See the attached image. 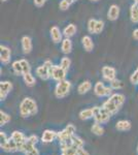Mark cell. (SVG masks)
I'll list each match as a JSON object with an SVG mask.
<instances>
[{"label": "cell", "mask_w": 138, "mask_h": 155, "mask_svg": "<svg viewBox=\"0 0 138 155\" xmlns=\"http://www.w3.org/2000/svg\"><path fill=\"white\" fill-rule=\"evenodd\" d=\"M50 34H51V38L55 44H59L63 41L62 36H63V32L60 30V28L58 26H53L50 29Z\"/></svg>", "instance_id": "cell-13"}, {"label": "cell", "mask_w": 138, "mask_h": 155, "mask_svg": "<svg viewBox=\"0 0 138 155\" xmlns=\"http://www.w3.org/2000/svg\"><path fill=\"white\" fill-rule=\"evenodd\" d=\"M130 82L134 85H138V66H137L136 71L133 72L131 74V77H130Z\"/></svg>", "instance_id": "cell-37"}, {"label": "cell", "mask_w": 138, "mask_h": 155, "mask_svg": "<svg viewBox=\"0 0 138 155\" xmlns=\"http://www.w3.org/2000/svg\"><path fill=\"white\" fill-rule=\"evenodd\" d=\"M134 3L138 6V0H134Z\"/></svg>", "instance_id": "cell-44"}, {"label": "cell", "mask_w": 138, "mask_h": 155, "mask_svg": "<svg viewBox=\"0 0 138 155\" xmlns=\"http://www.w3.org/2000/svg\"><path fill=\"white\" fill-rule=\"evenodd\" d=\"M27 140H28L29 143H31L32 145H36V143L38 142V137H37L36 136H34V134L33 136H30Z\"/></svg>", "instance_id": "cell-40"}, {"label": "cell", "mask_w": 138, "mask_h": 155, "mask_svg": "<svg viewBox=\"0 0 138 155\" xmlns=\"http://www.w3.org/2000/svg\"><path fill=\"white\" fill-rule=\"evenodd\" d=\"M94 117V111H93V107L91 109H86V110H82V111L79 113V118L82 120H88V119H91Z\"/></svg>", "instance_id": "cell-26"}, {"label": "cell", "mask_w": 138, "mask_h": 155, "mask_svg": "<svg viewBox=\"0 0 138 155\" xmlns=\"http://www.w3.org/2000/svg\"><path fill=\"white\" fill-rule=\"evenodd\" d=\"M33 1H34L35 6L41 7V6H43V4L47 2V0H33Z\"/></svg>", "instance_id": "cell-41"}, {"label": "cell", "mask_w": 138, "mask_h": 155, "mask_svg": "<svg viewBox=\"0 0 138 155\" xmlns=\"http://www.w3.org/2000/svg\"><path fill=\"white\" fill-rule=\"evenodd\" d=\"M82 45L87 52H91L93 51V49H94V42H93V39L91 38V36H89V35H85L82 37Z\"/></svg>", "instance_id": "cell-21"}, {"label": "cell", "mask_w": 138, "mask_h": 155, "mask_svg": "<svg viewBox=\"0 0 138 155\" xmlns=\"http://www.w3.org/2000/svg\"><path fill=\"white\" fill-rule=\"evenodd\" d=\"M96 24L97 20L95 19H90L88 21V31L92 34H95V30H96Z\"/></svg>", "instance_id": "cell-32"}, {"label": "cell", "mask_w": 138, "mask_h": 155, "mask_svg": "<svg viewBox=\"0 0 138 155\" xmlns=\"http://www.w3.org/2000/svg\"><path fill=\"white\" fill-rule=\"evenodd\" d=\"M1 1H3V2H4V1H6V0H1Z\"/></svg>", "instance_id": "cell-48"}, {"label": "cell", "mask_w": 138, "mask_h": 155, "mask_svg": "<svg viewBox=\"0 0 138 155\" xmlns=\"http://www.w3.org/2000/svg\"><path fill=\"white\" fill-rule=\"evenodd\" d=\"M90 1H93V2H97V1H99V0H90Z\"/></svg>", "instance_id": "cell-45"}, {"label": "cell", "mask_w": 138, "mask_h": 155, "mask_svg": "<svg viewBox=\"0 0 138 155\" xmlns=\"http://www.w3.org/2000/svg\"><path fill=\"white\" fill-rule=\"evenodd\" d=\"M133 38L135 39V41H138V28L137 29H135L134 31H133Z\"/></svg>", "instance_id": "cell-43"}, {"label": "cell", "mask_w": 138, "mask_h": 155, "mask_svg": "<svg viewBox=\"0 0 138 155\" xmlns=\"http://www.w3.org/2000/svg\"><path fill=\"white\" fill-rule=\"evenodd\" d=\"M70 5H71V3L68 1V0H62L61 2H60L59 4V7L61 11H66V9H68Z\"/></svg>", "instance_id": "cell-36"}, {"label": "cell", "mask_w": 138, "mask_h": 155, "mask_svg": "<svg viewBox=\"0 0 138 155\" xmlns=\"http://www.w3.org/2000/svg\"><path fill=\"white\" fill-rule=\"evenodd\" d=\"M25 155H39V152H38V150L35 148V147H33V148L28 150V151L25 153Z\"/></svg>", "instance_id": "cell-39"}, {"label": "cell", "mask_w": 138, "mask_h": 155, "mask_svg": "<svg viewBox=\"0 0 138 155\" xmlns=\"http://www.w3.org/2000/svg\"><path fill=\"white\" fill-rule=\"evenodd\" d=\"M77 147L73 144L63 145L61 146V155H76L77 153Z\"/></svg>", "instance_id": "cell-18"}, {"label": "cell", "mask_w": 138, "mask_h": 155, "mask_svg": "<svg viewBox=\"0 0 138 155\" xmlns=\"http://www.w3.org/2000/svg\"><path fill=\"white\" fill-rule=\"evenodd\" d=\"M20 62H21V65H22V68H23L24 74H27V72L31 71V66H30V63L27 61L26 59H21V60H20Z\"/></svg>", "instance_id": "cell-33"}, {"label": "cell", "mask_w": 138, "mask_h": 155, "mask_svg": "<svg viewBox=\"0 0 138 155\" xmlns=\"http://www.w3.org/2000/svg\"><path fill=\"white\" fill-rule=\"evenodd\" d=\"M93 111H94V120L95 122L100 124L107 123L110 119L111 114L109 112H107L103 107H93Z\"/></svg>", "instance_id": "cell-5"}, {"label": "cell", "mask_w": 138, "mask_h": 155, "mask_svg": "<svg viewBox=\"0 0 138 155\" xmlns=\"http://www.w3.org/2000/svg\"><path fill=\"white\" fill-rule=\"evenodd\" d=\"M124 102H125L124 94L114 93L108 97L107 101H104V104H102V107H103L107 112H109L111 115H114L121 110V107H123Z\"/></svg>", "instance_id": "cell-1"}, {"label": "cell", "mask_w": 138, "mask_h": 155, "mask_svg": "<svg viewBox=\"0 0 138 155\" xmlns=\"http://www.w3.org/2000/svg\"><path fill=\"white\" fill-rule=\"evenodd\" d=\"M104 28V22L102 20H97V24H96V30H95V34H99L103 31Z\"/></svg>", "instance_id": "cell-35"}, {"label": "cell", "mask_w": 138, "mask_h": 155, "mask_svg": "<svg viewBox=\"0 0 138 155\" xmlns=\"http://www.w3.org/2000/svg\"><path fill=\"white\" fill-rule=\"evenodd\" d=\"M131 122L128 120H120L115 124V128L119 131H129L131 129Z\"/></svg>", "instance_id": "cell-20"}, {"label": "cell", "mask_w": 138, "mask_h": 155, "mask_svg": "<svg viewBox=\"0 0 138 155\" xmlns=\"http://www.w3.org/2000/svg\"><path fill=\"white\" fill-rule=\"evenodd\" d=\"M112 89L110 86H105L102 82H97L94 86V93L98 97H109L111 94H114Z\"/></svg>", "instance_id": "cell-7"}, {"label": "cell", "mask_w": 138, "mask_h": 155, "mask_svg": "<svg viewBox=\"0 0 138 155\" xmlns=\"http://www.w3.org/2000/svg\"><path fill=\"white\" fill-rule=\"evenodd\" d=\"M57 137H58V132L54 130H50V129H46L41 136V141L42 143H46V144L52 143L55 139H57Z\"/></svg>", "instance_id": "cell-16"}, {"label": "cell", "mask_w": 138, "mask_h": 155, "mask_svg": "<svg viewBox=\"0 0 138 155\" xmlns=\"http://www.w3.org/2000/svg\"><path fill=\"white\" fill-rule=\"evenodd\" d=\"M11 137L17 143L18 150H19L20 152H22V150H23V146L25 145V143H26V141H27L28 137H26V136H25L23 132H21L19 130H14L11 134Z\"/></svg>", "instance_id": "cell-9"}, {"label": "cell", "mask_w": 138, "mask_h": 155, "mask_svg": "<svg viewBox=\"0 0 138 155\" xmlns=\"http://www.w3.org/2000/svg\"><path fill=\"white\" fill-rule=\"evenodd\" d=\"M137 153H138V144H137Z\"/></svg>", "instance_id": "cell-46"}, {"label": "cell", "mask_w": 138, "mask_h": 155, "mask_svg": "<svg viewBox=\"0 0 138 155\" xmlns=\"http://www.w3.org/2000/svg\"><path fill=\"white\" fill-rule=\"evenodd\" d=\"M130 19L134 24L138 23V6L133 3L130 7Z\"/></svg>", "instance_id": "cell-25"}, {"label": "cell", "mask_w": 138, "mask_h": 155, "mask_svg": "<svg viewBox=\"0 0 138 155\" xmlns=\"http://www.w3.org/2000/svg\"><path fill=\"white\" fill-rule=\"evenodd\" d=\"M9 121H11V116L1 110V111H0V125L1 126L5 125Z\"/></svg>", "instance_id": "cell-29"}, {"label": "cell", "mask_w": 138, "mask_h": 155, "mask_svg": "<svg viewBox=\"0 0 138 155\" xmlns=\"http://www.w3.org/2000/svg\"><path fill=\"white\" fill-rule=\"evenodd\" d=\"M92 89V83L90 81H84L77 87V92L79 94H86Z\"/></svg>", "instance_id": "cell-22"}, {"label": "cell", "mask_w": 138, "mask_h": 155, "mask_svg": "<svg viewBox=\"0 0 138 155\" xmlns=\"http://www.w3.org/2000/svg\"><path fill=\"white\" fill-rule=\"evenodd\" d=\"M20 115L23 118L33 116L37 113V104L31 97H25L23 101H21L19 107Z\"/></svg>", "instance_id": "cell-2"}, {"label": "cell", "mask_w": 138, "mask_h": 155, "mask_svg": "<svg viewBox=\"0 0 138 155\" xmlns=\"http://www.w3.org/2000/svg\"><path fill=\"white\" fill-rule=\"evenodd\" d=\"M60 65L63 67L65 71H68L69 67L71 65V60H70V58H68L67 56H64L63 58L61 59V61H60Z\"/></svg>", "instance_id": "cell-31"}, {"label": "cell", "mask_w": 138, "mask_h": 155, "mask_svg": "<svg viewBox=\"0 0 138 155\" xmlns=\"http://www.w3.org/2000/svg\"><path fill=\"white\" fill-rule=\"evenodd\" d=\"M12 90V84L8 81H3L0 83V99L5 101L7 95Z\"/></svg>", "instance_id": "cell-12"}, {"label": "cell", "mask_w": 138, "mask_h": 155, "mask_svg": "<svg viewBox=\"0 0 138 155\" xmlns=\"http://www.w3.org/2000/svg\"><path fill=\"white\" fill-rule=\"evenodd\" d=\"M11 59V49L6 46L1 45L0 46V61L3 64H8Z\"/></svg>", "instance_id": "cell-11"}, {"label": "cell", "mask_w": 138, "mask_h": 155, "mask_svg": "<svg viewBox=\"0 0 138 155\" xmlns=\"http://www.w3.org/2000/svg\"><path fill=\"white\" fill-rule=\"evenodd\" d=\"M92 132L94 134H96V136H102V134H104V129L103 127L100 125V123H97V122H95L94 124H93L92 128H91Z\"/></svg>", "instance_id": "cell-28"}, {"label": "cell", "mask_w": 138, "mask_h": 155, "mask_svg": "<svg viewBox=\"0 0 138 155\" xmlns=\"http://www.w3.org/2000/svg\"><path fill=\"white\" fill-rule=\"evenodd\" d=\"M109 84H110V87L114 90H119L124 87V83H123L121 80H117V79L112 80L111 82H109Z\"/></svg>", "instance_id": "cell-30"}, {"label": "cell", "mask_w": 138, "mask_h": 155, "mask_svg": "<svg viewBox=\"0 0 138 155\" xmlns=\"http://www.w3.org/2000/svg\"><path fill=\"white\" fill-rule=\"evenodd\" d=\"M71 1H73V2H75V1H76V0H71Z\"/></svg>", "instance_id": "cell-47"}, {"label": "cell", "mask_w": 138, "mask_h": 155, "mask_svg": "<svg viewBox=\"0 0 138 155\" xmlns=\"http://www.w3.org/2000/svg\"><path fill=\"white\" fill-rule=\"evenodd\" d=\"M66 74L67 71H65L61 65H53L51 68V78L56 82H60L65 80Z\"/></svg>", "instance_id": "cell-8"}, {"label": "cell", "mask_w": 138, "mask_h": 155, "mask_svg": "<svg viewBox=\"0 0 138 155\" xmlns=\"http://www.w3.org/2000/svg\"><path fill=\"white\" fill-rule=\"evenodd\" d=\"M23 80H24L25 84H26L28 87H33L35 85V83H36V80H35L33 74H31V71L27 72V74H23Z\"/></svg>", "instance_id": "cell-24"}, {"label": "cell", "mask_w": 138, "mask_h": 155, "mask_svg": "<svg viewBox=\"0 0 138 155\" xmlns=\"http://www.w3.org/2000/svg\"><path fill=\"white\" fill-rule=\"evenodd\" d=\"M61 51L65 55H68L72 51V41L68 37H65L61 41Z\"/></svg>", "instance_id": "cell-19"}, {"label": "cell", "mask_w": 138, "mask_h": 155, "mask_svg": "<svg viewBox=\"0 0 138 155\" xmlns=\"http://www.w3.org/2000/svg\"><path fill=\"white\" fill-rule=\"evenodd\" d=\"M101 72L103 79L107 82H111L112 80L117 79V69L112 66H103Z\"/></svg>", "instance_id": "cell-10"}, {"label": "cell", "mask_w": 138, "mask_h": 155, "mask_svg": "<svg viewBox=\"0 0 138 155\" xmlns=\"http://www.w3.org/2000/svg\"><path fill=\"white\" fill-rule=\"evenodd\" d=\"M71 90V83L67 80L58 82L56 87H55V96L57 98H64L69 94Z\"/></svg>", "instance_id": "cell-4"}, {"label": "cell", "mask_w": 138, "mask_h": 155, "mask_svg": "<svg viewBox=\"0 0 138 155\" xmlns=\"http://www.w3.org/2000/svg\"><path fill=\"white\" fill-rule=\"evenodd\" d=\"M53 66L52 61L47 60L43 62V64H41L40 66H38L36 68V74L39 79H41L42 81H47L51 78V68Z\"/></svg>", "instance_id": "cell-6"}, {"label": "cell", "mask_w": 138, "mask_h": 155, "mask_svg": "<svg viewBox=\"0 0 138 155\" xmlns=\"http://www.w3.org/2000/svg\"><path fill=\"white\" fill-rule=\"evenodd\" d=\"M76 155H90L89 152L87 151V150L84 149V147H82V148H79L77 149V153Z\"/></svg>", "instance_id": "cell-42"}, {"label": "cell", "mask_w": 138, "mask_h": 155, "mask_svg": "<svg viewBox=\"0 0 138 155\" xmlns=\"http://www.w3.org/2000/svg\"><path fill=\"white\" fill-rule=\"evenodd\" d=\"M119 16H120V7L117 4L110 5L108 12H107V19L109 21H115V20H117V18H119Z\"/></svg>", "instance_id": "cell-17"}, {"label": "cell", "mask_w": 138, "mask_h": 155, "mask_svg": "<svg viewBox=\"0 0 138 155\" xmlns=\"http://www.w3.org/2000/svg\"><path fill=\"white\" fill-rule=\"evenodd\" d=\"M76 33V26L74 24H69L63 29V35L65 37L70 38L71 36H73Z\"/></svg>", "instance_id": "cell-23"}, {"label": "cell", "mask_w": 138, "mask_h": 155, "mask_svg": "<svg viewBox=\"0 0 138 155\" xmlns=\"http://www.w3.org/2000/svg\"><path fill=\"white\" fill-rule=\"evenodd\" d=\"M11 67H12V71H14L16 76H23V74H24V71H23V68H22V65H21V62H20V60L14 61V63L11 64Z\"/></svg>", "instance_id": "cell-27"}, {"label": "cell", "mask_w": 138, "mask_h": 155, "mask_svg": "<svg viewBox=\"0 0 138 155\" xmlns=\"http://www.w3.org/2000/svg\"><path fill=\"white\" fill-rule=\"evenodd\" d=\"M22 50H23L24 54H30L33 49V45H32V39L29 36H23L21 39Z\"/></svg>", "instance_id": "cell-15"}, {"label": "cell", "mask_w": 138, "mask_h": 155, "mask_svg": "<svg viewBox=\"0 0 138 155\" xmlns=\"http://www.w3.org/2000/svg\"><path fill=\"white\" fill-rule=\"evenodd\" d=\"M0 147H1V149L3 150V151L11 152V153H12V152L19 151V150H18V145H17V143L14 141V140L11 139V137H9L8 141L5 142L4 144L0 145Z\"/></svg>", "instance_id": "cell-14"}, {"label": "cell", "mask_w": 138, "mask_h": 155, "mask_svg": "<svg viewBox=\"0 0 138 155\" xmlns=\"http://www.w3.org/2000/svg\"><path fill=\"white\" fill-rule=\"evenodd\" d=\"M8 139H9V137L6 136L5 132L0 131V141H1V142H0V145H1V144H4L5 142H7V141H8Z\"/></svg>", "instance_id": "cell-38"}, {"label": "cell", "mask_w": 138, "mask_h": 155, "mask_svg": "<svg viewBox=\"0 0 138 155\" xmlns=\"http://www.w3.org/2000/svg\"><path fill=\"white\" fill-rule=\"evenodd\" d=\"M72 144L74 145V146H76L77 148H82V147H84V141H82V139H81L79 137L77 136H74L72 137Z\"/></svg>", "instance_id": "cell-34"}, {"label": "cell", "mask_w": 138, "mask_h": 155, "mask_svg": "<svg viewBox=\"0 0 138 155\" xmlns=\"http://www.w3.org/2000/svg\"><path fill=\"white\" fill-rule=\"evenodd\" d=\"M76 131V127L73 124H68L62 131L58 132L57 139L60 142V146L63 145H68L72 143V137L75 134Z\"/></svg>", "instance_id": "cell-3"}]
</instances>
